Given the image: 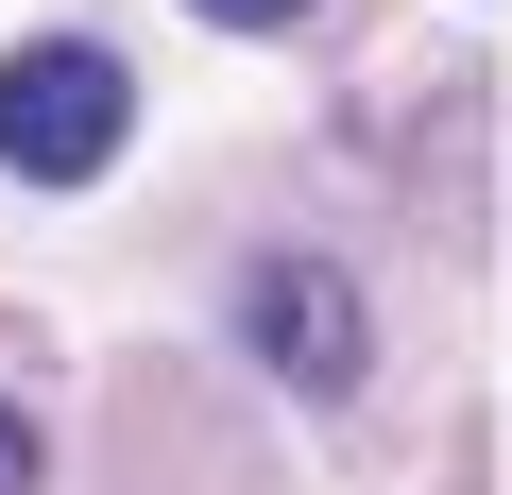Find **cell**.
Returning a JSON list of instances; mask_svg holds the SVG:
<instances>
[{
	"instance_id": "cell-1",
	"label": "cell",
	"mask_w": 512,
	"mask_h": 495,
	"mask_svg": "<svg viewBox=\"0 0 512 495\" xmlns=\"http://www.w3.org/2000/svg\"><path fill=\"white\" fill-rule=\"evenodd\" d=\"M120 120H137L120 52H86V35H35V52H0V154H18L35 188H86V171L120 154Z\"/></svg>"
},
{
	"instance_id": "cell-2",
	"label": "cell",
	"mask_w": 512,
	"mask_h": 495,
	"mask_svg": "<svg viewBox=\"0 0 512 495\" xmlns=\"http://www.w3.org/2000/svg\"><path fill=\"white\" fill-rule=\"evenodd\" d=\"M239 325H256V359H274L291 393L376 376V325H359V291H342L325 257H256V274H239Z\"/></svg>"
},
{
	"instance_id": "cell-3",
	"label": "cell",
	"mask_w": 512,
	"mask_h": 495,
	"mask_svg": "<svg viewBox=\"0 0 512 495\" xmlns=\"http://www.w3.org/2000/svg\"><path fill=\"white\" fill-rule=\"evenodd\" d=\"M188 18H222V35H291L308 0H188Z\"/></svg>"
},
{
	"instance_id": "cell-4",
	"label": "cell",
	"mask_w": 512,
	"mask_h": 495,
	"mask_svg": "<svg viewBox=\"0 0 512 495\" xmlns=\"http://www.w3.org/2000/svg\"><path fill=\"white\" fill-rule=\"evenodd\" d=\"M0 495H35V410L0 393Z\"/></svg>"
}]
</instances>
